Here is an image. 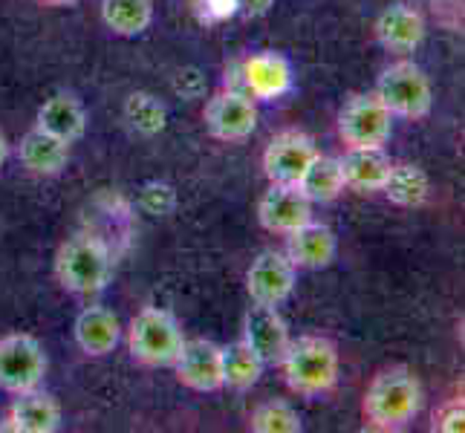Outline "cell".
Listing matches in <instances>:
<instances>
[{"mask_svg":"<svg viewBox=\"0 0 465 433\" xmlns=\"http://www.w3.org/2000/svg\"><path fill=\"white\" fill-rule=\"evenodd\" d=\"M425 405L422 381L411 367L393 364L379 370L367 384L361 399V416L373 430H399L411 425Z\"/></svg>","mask_w":465,"mask_h":433,"instance_id":"cell-1","label":"cell"},{"mask_svg":"<svg viewBox=\"0 0 465 433\" xmlns=\"http://www.w3.org/2000/svg\"><path fill=\"white\" fill-rule=\"evenodd\" d=\"M286 388L303 399H321L327 396L341 373V356L324 335H301L286 347L283 359L278 361Z\"/></svg>","mask_w":465,"mask_h":433,"instance_id":"cell-2","label":"cell"},{"mask_svg":"<svg viewBox=\"0 0 465 433\" xmlns=\"http://www.w3.org/2000/svg\"><path fill=\"white\" fill-rule=\"evenodd\" d=\"M114 278V258L95 234H73L55 251V280L70 295H95Z\"/></svg>","mask_w":465,"mask_h":433,"instance_id":"cell-3","label":"cell"},{"mask_svg":"<svg viewBox=\"0 0 465 433\" xmlns=\"http://www.w3.org/2000/svg\"><path fill=\"white\" fill-rule=\"evenodd\" d=\"M185 344V332L171 310L142 307L127 327V349L142 367H173Z\"/></svg>","mask_w":465,"mask_h":433,"instance_id":"cell-4","label":"cell"},{"mask_svg":"<svg viewBox=\"0 0 465 433\" xmlns=\"http://www.w3.org/2000/svg\"><path fill=\"white\" fill-rule=\"evenodd\" d=\"M373 93L391 110V116L399 119L420 122L434 107V90H430L428 75L413 61H396L391 67H384Z\"/></svg>","mask_w":465,"mask_h":433,"instance_id":"cell-5","label":"cell"},{"mask_svg":"<svg viewBox=\"0 0 465 433\" xmlns=\"http://www.w3.org/2000/svg\"><path fill=\"white\" fill-rule=\"evenodd\" d=\"M50 370L44 344L29 332H6L0 335V390L18 396L35 390L44 384Z\"/></svg>","mask_w":465,"mask_h":433,"instance_id":"cell-6","label":"cell"},{"mask_svg":"<svg viewBox=\"0 0 465 433\" xmlns=\"http://www.w3.org/2000/svg\"><path fill=\"white\" fill-rule=\"evenodd\" d=\"M335 127L347 148H384L393 133V116L376 93H356L339 110Z\"/></svg>","mask_w":465,"mask_h":433,"instance_id":"cell-7","label":"cell"},{"mask_svg":"<svg viewBox=\"0 0 465 433\" xmlns=\"http://www.w3.org/2000/svg\"><path fill=\"white\" fill-rule=\"evenodd\" d=\"M203 122L208 136L217 142L226 144L246 142L254 133V127H258V104H254L249 93L220 90L208 99L203 110Z\"/></svg>","mask_w":465,"mask_h":433,"instance_id":"cell-8","label":"cell"},{"mask_svg":"<svg viewBox=\"0 0 465 433\" xmlns=\"http://www.w3.org/2000/svg\"><path fill=\"white\" fill-rule=\"evenodd\" d=\"M298 283V269L283 251L266 249L252 261L246 269V292L252 303H266V307H281L292 298Z\"/></svg>","mask_w":465,"mask_h":433,"instance_id":"cell-9","label":"cell"},{"mask_svg":"<svg viewBox=\"0 0 465 433\" xmlns=\"http://www.w3.org/2000/svg\"><path fill=\"white\" fill-rule=\"evenodd\" d=\"M315 153H318V148H315L312 136H307L303 131H281L269 139L261 165H263V173L269 182L298 185L301 173L307 171Z\"/></svg>","mask_w":465,"mask_h":433,"instance_id":"cell-10","label":"cell"},{"mask_svg":"<svg viewBox=\"0 0 465 433\" xmlns=\"http://www.w3.org/2000/svg\"><path fill=\"white\" fill-rule=\"evenodd\" d=\"M173 376L194 393L223 390V347L208 339H185L173 361Z\"/></svg>","mask_w":465,"mask_h":433,"instance_id":"cell-11","label":"cell"},{"mask_svg":"<svg viewBox=\"0 0 465 433\" xmlns=\"http://www.w3.org/2000/svg\"><path fill=\"white\" fill-rule=\"evenodd\" d=\"M312 220V202L303 197L298 185L269 182L258 202V222L269 234H290Z\"/></svg>","mask_w":465,"mask_h":433,"instance_id":"cell-12","label":"cell"},{"mask_svg":"<svg viewBox=\"0 0 465 433\" xmlns=\"http://www.w3.org/2000/svg\"><path fill=\"white\" fill-rule=\"evenodd\" d=\"M240 339L258 352V359L263 364H278L292 341V332L278 307L252 303L243 315V335H240Z\"/></svg>","mask_w":465,"mask_h":433,"instance_id":"cell-13","label":"cell"},{"mask_svg":"<svg viewBox=\"0 0 465 433\" xmlns=\"http://www.w3.org/2000/svg\"><path fill=\"white\" fill-rule=\"evenodd\" d=\"M0 430L12 433H55L61 430V405L53 393L41 388L18 393L0 422Z\"/></svg>","mask_w":465,"mask_h":433,"instance_id":"cell-14","label":"cell"},{"mask_svg":"<svg viewBox=\"0 0 465 433\" xmlns=\"http://www.w3.org/2000/svg\"><path fill=\"white\" fill-rule=\"evenodd\" d=\"M73 335L84 356L104 359L122 341V320L114 310L102 307V303H90L75 315Z\"/></svg>","mask_w":465,"mask_h":433,"instance_id":"cell-15","label":"cell"},{"mask_svg":"<svg viewBox=\"0 0 465 433\" xmlns=\"http://www.w3.org/2000/svg\"><path fill=\"white\" fill-rule=\"evenodd\" d=\"M286 258L292 261L295 269H327L332 266L335 254H339V237L324 222H303L301 229L286 234Z\"/></svg>","mask_w":465,"mask_h":433,"instance_id":"cell-16","label":"cell"},{"mask_svg":"<svg viewBox=\"0 0 465 433\" xmlns=\"http://www.w3.org/2000/svg\"><path fill=\"white\" fill-rule=\"evenodd\" d=\"M425 18L411 4H391L376 18V38L388 53L408 55L425 41Z\"/></svg>","mask_w":465,"mask_h":433,"instance_id":"cell-17","label":"cell"},{"mask_svg":"<svg viewBox=\"0 0 465 433\" xmlns=\"http://www.w3.org/2000/svg\"><path fill=\"white\" fill-rule=\"evenodd\" d=\"M243 84L254 102H275L292 90V67L281 53H254L243 61Z\"/></svg>","mask_w":465,"mask_h":433,"instance_id":"cell-18","label":"cell"},{"mask_svg":"<svg viewBox=\"0 0 465 433\" xmlns=\"http://www.w3.org/2000/svg\"><path fill=\"white\" fill-rule=\"evenodd\" d=\"M35 127H41L44 133H50L61 142L73 144L87 133V110L73 93H55L38 107Z\"/></svg>","mask_w":465,"mask_h":433,"instance_id":"cell-19","label":"cell"},{"mask_svg":"<svg viewBox=\"0 0 465 433\" xmlns=\"http://www.w3.org/2000/svg\"><path fill=\"white\" fill-rule=\"evenodd\" d=\"M339 162L347 188L359 191V194H376L388 180L393 159L384 148H347Z\"/></svg>","mask_w":465,"mask_h":433,"instance_id":"cell-20","label":"cell"},{"mask_svg":"<svg viewBox=\"0 0 465 433\" xmlns=\"http://www.w3.org/2000/svg\"><path fill=\"white\" fill-rule=\"evenodd\" d=\"M18 159L29 173L55 176L70 162V144L50 136V133H44L41 127H32L29 133H24V139L18 144Z\"/></svg>","mask_w":465,"mask_h":433,"instance_id":"cell-21","label":"cell"},{"mask_svg":"<svg viewBox=\"0 0 465 433\" xmlns=\"http://www.w3.org/2000/svg\"><path fill=\"white\" fill-rule=\"evenodd\" d=\"M298 188L303 191L312 205L315 202H332L344 194V173H341V162L335 156H324V153H315V159L307 165V171L301 173Z\"/></svg>","mask_w":465,"mask_h":433,"instance_id":"cell-22","label":"cell"},{"mask_svg":"<svg viewBox=\"0 0 465 433\" xmlns=\"http://www.w3.org/2000/svg\"><path fill=\"white\" fill-rule=\"evenodd\" d=\"M381 194L399 208H420L428 202L430 180L420 165L393 162L388 180H384V185H381Z\"/></svg>","mask_w":465,"mask_h":433,"instance_id":"cell-23","label":"cell"},{"mask_svg":"<svg viewBox=\"0 0 465 433\" xmlns=\"http://www.w3.org/2000/svg\"><path fill=\"white\" fill-rule=\"evenodd\" d=\"M263 370H266V364L243 339L223 347V388L237 390V393L252 390L254 384L261 381Z\"/></svg>","mask_w":465,"mask_h":433,"instance_id":"cell-24","label":"cell"},{"mask_svg":"<svg viewBox=\"0 0 465 433\" xmlns=\"http://www.w3.org/2000/svg\"><path fill=\"white\" fill-rule=\"evenodd\" d=\"M102 24L119 38H136L153 24L151 0H102Z\"/></svg>","mask_w":465,"mask_h":433,"instance_id":"cell-25","label":"cell"},{"mask_svg":"<svg viewBox=\"0 0 465 433\" xmlns=\"http://www.w3.org/2000/svg\"><path fill=\"white\" fill-rule=\"evenodd\" d=\"M249 430L254 433H301L303 422L301 413L283 402V399H269V402H261L249 416Z\"/></svg>","mask_w":465,"mask_h":433,"instance_id":"cell-26","label":"cell"},{"mask_svg":"<svg viewBox=\"0 0 465 433\" xmlns=\"http://www.w3.org/2000/svg\"><path fill=\"white\" fill-rule=\"evenodd\" d=\"M124 116L134 124V131L145 133V136L159 133L165 127V107L148 93H134L124 104Z\"/></svg>","mask_w":465,"mask_h":433,"instance_id":"cell-27","label":"cell"},{"mask_svg":"<svg viewBox=\"0 0 465 433\" xmlns=\"http://www.w3.org/2000/svg\"><path fill=\"white\" fill-rule=\"evenodd\" d=\"M465 428V405L462 399H451L434 413V430L440 433H462Z\"/></svg>","mask_w":465,"mask_h":433,"instance_id":"cell-28","label":"cell"},{"mask_svg":"<svg viewBox=\"0 0 465 433\" xmlns=\"http://www.w3.org/2000/svg\"><path fill=\"white\" fill-rule=\"evenodd\" d=\"M237 12L246 15V18H263V15L275 6V0H234Z\"/></svg>","mask_w":465,"mask_h":433,"instance_id":"cell-29","label":"cell"},{"mask_svg":"<svg viewBox=\"0 0 465 433\" xmlns=\"http://www.w3.org/2000/svg\"><path fill=\"white\" fill-rule=\"evenodd\" d=\"M205 12L212 15L214 21H223V18L237 15V4L234 0H205Z\"/></svg>","mask_w":465,"mask_h":433,"instance_id":"cell-30","label":"cell"},{"mask_svg":"<svg viewBox=\"0 0 465 433\" xmlns=\"http://www.w3.org/2000/svg\"><path fill=\"white\" fill-rule=\"evenodd\" d=\"M6 159H9V139L4 131H0V168L6 165Z\"/></svg>","mask_w":465,"mask_h":433,"instance_id":"cell-31","label":"cell"},{"mask_svg":"<svg viewBox=\"0 0 465 433\" xmlns=\"http://www.w3.org/2000/svg\"><path fill=\"white\" fill-rule=\"evenodd\" d=\"M38 4H46V6H70L75 0H38Z\"/></svg>","mask_w":465,"mask_h":433,"instance_id":"cell-32","label":"cell"}]
</instances>
